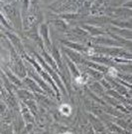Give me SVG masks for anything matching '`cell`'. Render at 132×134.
<instances>
[{
	"label": "cell",
	"instance_id": "obj_2",
	"mask_svg": "<svg viewBox=\"0 0 132 134\" xmlns=\"http://www.w3.org/2000/svg\"><path fill=\"white\" fill-rule=\"evenodd\" d=\"M61 134H72V133H71V132H65V133H61Z\"/></svg>",
	"mask_w": 132,
	"mask_h": 134
},
{
	"label": "cell",
	"instance_id": "obj_1",
	"mask_svg": "<svg viewBox=\"0 0 132 134\" xmlns=\"http://www.w3.org/2000/svg\"><path fill=\"white\" fill-rule=\"evenodd\" d=\"M60 112L62 114H64L65 116H70L72 113V108L69 104H63L60 107Z\"/></svg>",
	"mask_w": 132,
	"mask_h": 134
}]
</instances>
